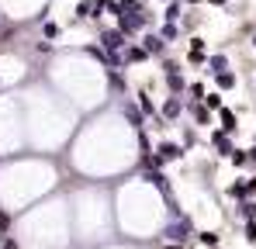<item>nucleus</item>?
<instances>
[{"mask_svg":"<svg viewBox=\"0 0 256 249\" xmlns=\"http://www.w3.org/2000/svg\"><path fill=\"white\" fill-rule=\"evenodd\" d=\"M122 32H104V45H108V48H122Z\"/></svg>","mask_w":256,"mask_h":249,"instance_id":"1","label":"nucleus"},{"mask_svg":"<svg viewBox=\"0 0 256 249\" xmlns=\"http://www.w3.org/2000/svg\"><path fill=\"white\" fill-rule=\"evenodd\" d=\"M160 152H163V160H176V156H180V149H176V146H163Z\"/></svg>","mask_w":256,"mask_h":249,"instance_id":"2","label":"nucleus"},{"mask_svg":"<svg viewBox=\"0 0 256 249\" xmlns=\"http://www.w3.org/2000/svg\"><path fill=\"white\" fill-rule=\"evenodd\" d=\"M146 48H149V52H160L163 45H160V38H146Z\"/></svg>","mask_w":256,"mask_h":249,"instance_id":"3","label":"nucleus"},{"mask_svg":"<svg viewBox=\"0 0 256 249\" xmlns=\"http://www.w3.org/2000/svg\"><path fill=\"white\" fill-rule=\"evenodd\" d=\"M4 249H18V242H14V239H7V242H4Z\"/></svg>","mask_w":256,"mask_h":249,"instance_id":"4","label":"nucleus"}]
</instances>
